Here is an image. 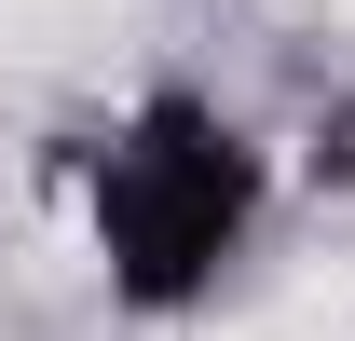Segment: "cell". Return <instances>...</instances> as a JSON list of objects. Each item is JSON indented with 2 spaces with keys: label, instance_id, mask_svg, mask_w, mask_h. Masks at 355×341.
<instances>
[{
  "label": "cell",
  "instance_id": "obj_1",
  "mask_svg": "<svg viewBox=\"0 0 355 341\" xmlns=\"http://www.w3.org/2000/svg\"><path fill=\"white\" fill-rule=\"evenodd\" d=\"M246 341H355V300H287V314L246 328Z\"/></svg>",
  "mask_w": 355,
  "mask_h": 341
}]
</instances>
